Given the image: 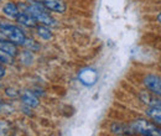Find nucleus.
<instances>
[{
    "label": "nucleus",
    "instance_id": "nucleus-2",
    "mask_svg": "<svg viewBox=\"0 0 161 136\" xmlns=\"http://www.w3.org/2000/svg\"><path fill=\"white\" fill-rule=\"evenodd\" d=\"M0 35L3 36V40H8L16 46H24L26 41V36L19 26L3 20H0Z\"/></svg>",
    "mask_w": 161,
    "mask_h": 136
},
{
    "label": "nucleus",
    "instance_id": "nucleus-15",
    "mask_svg": "<svg viewBox=\"0 0 161 136\" xmlns=\"http://www.w3.org/2000/svg\"><path fill=\"white\" fill-rule=\"evenodd\" d=\"M156 19H158V21H159V22L161 24V13L159 14V15H158V18H156Z\"/></svg>",
    "mask_w": 161,
    "mask_h": 136
},
{
    "label": "nucleus",
    "instance_id": "nucleus-8",
    "mask_svg": "<svg viewBox=\"0 0 161 136\" xmlns=\"http://www.w3.org/2000/svg\"><path fill=\"white\" fill-rule=\"evenodd\" d=\"M21 100H22V103H24L26 106H29V108H36V106H39V104H40L37 97H36L32 92H29V90H26V92H24V93L21 94Z\"/></svg>",
    "mask_w": 161,
    "mask_h": 136
},
{
    "label": "nucleus",
    "instance_id": "nucleus-11",
    "mask_svg": "<svg viewBox=\"0 0 161 136\" xmlns=\"http://www.w3.org/2000/svg\"><path fill=\"white\" fill-rule=\"evenodd\" d=\"M36 34H37V36L40 39L46 40V41L53 39V34L51 32V30L48 29V26H45V25H41V24L36 26Z\"/></svg>",
    "mask_w": 161,
    "mask_h": 136
},
{
    "label": "nucleus",
    "instance_id": "nucleus-4",
    "mask_svg": "<svg viewBox=\"0 0 161 136\" xmlns=\"http://www.w3.org/2000/svg\"><path fill=\"white\" fill-rule=\"evenodd\" d=\"M36 1L42 4L48 11L63 14L67 10V4L63 0H36Z\"/></svg>",
    "mask_w": 161,
    "mask_h": 136
},
{
    "label": "nucleus",
    "instance_id": "nucleus-7",
    "mask_svg": "<svg viewBox=\"0 0 161 136\" xmlns=\"http://www.w3.org/2000/svg\"><path fill=\"white\" fill-rule=\"evenodd\" d=\"M16 21L19 22V25H22L25 27H36L37 26L36 20L26 11H20L16 18Z\"/></svg>",
    "mask_w": 161,
    "mask_h": 136
},
{
    "label": "nucleus",
    "instance_id": "nucleus-1",
    "mask_svg": "<svg viewBox=\"0 0 161 136\" xmlns=\"http://www.w3.org/2000/svg\"><path fill=\"white\" fill-rule=\"evenodd\" d=\"M19 9H20V11L29 13L36 20L37 24L45 25V26H56V21L48 14V10L36 0H31L26 4H24V3L19 4Z\"/></svg>",
    "mask_w": 161,
    "mask_h": 136
},
{
    "label": "nucleus",
    "instance_id": "nucleus-14",
    "mask_svg": "<svg viewBox=\"0 0 161 136\" xmlns=\"http://www.w3.org/2000/svg\"><path fill=\"white\" fill-rule=\"evenodd\" d=\"M4 76H5V68H4L3 63H0V78L4 77Z\"/></svg>",
    "mask_w": 161,
    "mask_h": 136
},
{
    "label": "nucleus",
    "instance_id": "nucleus-3",
    "mask_svg": "<svg viewBox=\"0 0 161 136\" xmlns=\"http://www.w3.org/2000/svg\"><path fill=\"white\" fill-rule=\"evenodd\" d=\"M130 129L133 133L145 136H161V129L153 124L151 121H147L145 119H138L130 124Z\"/></svg>",
    "mask_w": 161,
    "mask_h": 136
},
{
    "label": "nucleus",
    "instance_id": "nucleus-16",
    "mask_svg": "<svg viewBox=\"0 0 161 136\" xmlns=\"http://www.w3.org/2000/svg\"><path fill=\"white\" fill-rule=\"evenodd\" d=\"M0 1H1V0H0Z\"/></svg>",
    "mask_w": 161,
    "mask_h": 136
},
{
    "label": "nucleus",
    "instance_id": "nucleus-9",
    "mask_svg": "<svg viewBox=\"0 0 161 136\" xmlns=\"http://www.w3.org/2000/svg\"><path fill=\"white\" fill-rule=\"evenodd\" d=\"M80 73L87 76V77H84V76H80V82H82L84 85H92V84H94V83H96V80H97V77H98L97 72H96V71H93V69H84V71H82Z\"/></svg>",
    "mask_w": 161,
    "mask_h": 136
},
{
    "label": "nucleus",
    "instance_id": "nucleus-10",
    "mask_svg": "<svg viewBox=\"0 0 161 136\" xmlns=\"http://www.w3.org/2000/svg\"><path fill=\"white\" fill-rule=\"evenodd\" d=\"M146 115L156 125L161 126V108H159V106H149L146 109Z\"/></svg>",
    "mask_w": 161,
    "mask_h": 136
},
{
    "label": "nucleus",
    "instance_id": "nucleus-12",
    "mask_svg": "<svg viewBox=\"0 0 161 136\" xmlns=\"http://www.w3.org/2000/svg\"><path fill=\"white\" fill-rule=\"evenodd\" d=\"M14 58L15 57L9 55L6 51H4L0 47V63H3V64H11V63H14Z\"/></svg>",
    "mask_w": 161,
    "mask_h": 136
},
{
    "label": "nucleus",
    "instance_id": "nucleus-13",
    "mask_svg": "<svg viewBox=\"0 0 161 136\" xmlns=\"http://www.w3.org/2000/svg\"><path fill=\"white\" fill-rule=\"evenodd\" d=\"M0 134L4 135L6 134V131H9V124L5 121V120H0Z\"/></svg>",
    "mask_w": 161,
    "mask_h": 136
},
{
    "label": "nucleus",
    "instance_id": "nucleus-6",
    "mask_svg": "<svg viewBox=\"0 0 161 136\" xmlns=\"http://www.w3.org/2000/svg\"><path fill=\"white\" fill-rule=\"evenodd\" d=\"M20 13V9H19V5L10 1V3H6L4 6H3V14L10 20H16L18 15Z\"/></svg>",
    "mask_w": 161,
    "mask_h": 136
},
{
    "label": "nucleus",
    "instance_id": "nucleus-5",
    "mask_svg": "<svg viewBox=\"0 0 161 136\" xmlns=\"http://www.w3.org/2000/svg\"><path fill=\"white\" fill-rule=\"evenodd\" d=\"M144 84L151 93L161 97V77L155 74H149L144 78Z\"/></svg>",
    "mask_w": 161,
    "mask_h": 136
}]
</instances>
